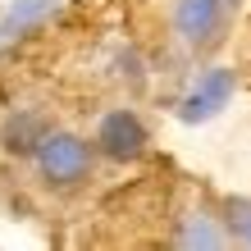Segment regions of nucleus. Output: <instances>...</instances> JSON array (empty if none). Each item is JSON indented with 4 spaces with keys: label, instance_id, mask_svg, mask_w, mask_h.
<instances>
[{
    "label": "nucleus",
    "instance_id": "obj_6",
    "mask_svg": "<svg viewBox=\"0 0 251 251\" xmlns=\"http://www.w3.org/2000/svg\"><path fill=\"white\" fill-rule=\"evenodd\" d=\"M224 228H228V238L233 242H242L251 247V197H224Z\"/></svg>",
    "mask_w": 251,
    "mask_h": 251
},
{
    "label": "nucleus",
    "instance_id": "obj_2",
    "mask_svg": "<svg viewBox=\"0 0 251 251\" xmlns=\"http://www.w3.org/2000/svg\"><path fill=\"white\" fill-rule=\"evenodd\" d=\"M169 23H174V37H178L192 55H201V50H210L219 41V32H224L228 0H174Z\"/></svg>",
    "mask_w": 251,
    "mask_h": 251
},
{
    "label": "nucleus",
    "instance_id": "obj_1",
    "mask_svg": "<svg viewBox=\"0 0 251 251\" xmlns=\"http://www.w3.org/2000/svg\"><path fill=\"white\" fill-rule=\"evenodd\" d=\"M32 169H37L41 187L78 192L92 178V169H96V142H87V137H78V132H69V128H50L46 137H41L37 155H32Z\"/></svg>",
    "mask_w": 251,
    "mask_h": 251
},
{
    "label": "nucleus",
    "instance_id": "obj_4",
    "mask_svg": "<svg viewBox=\"0 0 251 251\" xmlns=\"http://www.w3.org/2000/svg\"><path fill=\"white\" fill-rule=\"evenodd\" d=\"M46 132L50 128L41 124L37 110H19V114H9V119H5V128H0V146H5V155H27V160H32Z\"/></svg>",
    "mask_w": 251,
    "mask_h": 251
},
{
    "label": "nucleus",
    "instance_id": "obj_5",
    "mask_svg": "<svg viewBox=\"0 0 251 251\" xmlns=\"http://www.w3.org/2000/svg\"><path fill=\"white\" fill-rule=\"evenodd\" d=\"M228 228L224 219H210V215H187L183 228L174 233V247H228Z\"/></svg>",
    "mask_w": 251,
    "mask_h": 251
},
{
    "label": "nucleus",
    "instance_id": "obj_3",
    "mask_svg": "<svg viewBox=\"0 0 251 251\" xmlns=\"http://www.w3.org/2000/svg\"><path fill=\"white\" fill-rule=\"evenodd\" d=\"M92 142H96V155L114 160V165H128V160H137L151 146V132H146V124L132 110H105Z\"/></svg>",
    "mask_w": 251,
    "mask_h": 251
}]
</instances>
